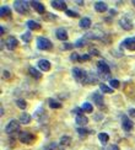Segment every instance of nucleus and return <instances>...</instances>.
Masks as SVG:
<instances>
[{
  "mask_svg": "<svg viewBox=\"0 0 135 150\" xmlns=\"http://www.w3.org/2000/svg\"><path fill=\"white\" fill-rule=\"evenodd\" d=\"M0 15H1V17L10 16V15H11L10 8H8V6H1V9H0Z\"/></svg>",
  "mask_w": 135,
  "mask_h": 150,
  "instance_id": "b1692460",
  "label": "nucleus"
},
{
  "mask_svg": "<svg viewBox=\"0 0 135 150\" xmlns=\"http://www.w3.org/2000/svg\"><path fill=\"white\" fill-rule=\"evenodd\" d=\"M28 73H30V75L32 76L33 79H36V80H39L41 78H42V74L36 69V68H33V67H31L30 69H28Z\"/></svg>",
  "mask_w": 135,
  "mask_h": 150,
  "instance_id": "6ab92c4d",
  "label": "nucleus"
},
{
  "mask_svg": "<svg viewBox=\"0 0 135 150\" xmlns=\"http://www.w3.org/2000/svg\"><path fill=\"white\" fill-rule=\"evenodd\" d=\"M90 53H91V55L92 54H94V55H100V52H98L96 48H91L90 49Z\"/></svg>",
  "mask_w": 135,
  "mask_h": 150,
  "instance_id": "58836bf2",
  "label": "nucleus"
},
{
  "mask_svg": "<svg viewBox=\"0 0 135 150\" xmlns=\"http://www.w3.org/2000/svg\"><path fill=\"white\" fill-rule=\"evenodd\" d=\"M43 20H46V21H53V20H57V16H55L54 14H49V12H47V14L43 16Z\"/></svg>",
  "mask_w": 135,
  "mask_h": 150,
  "instance_id": "7c9ffc66",
  "label": "nucleus"
},
{
  "mask_svg": "<svg viewBox=\"0 0 135 150\" xmlns=\"http://www.w3.org/2000/svg\"><path fill=\"white\" fill-rule=\"evenodd\" d=\"M86 45V38L84 37V38H80V40H77L76 42H75V47H77V48H81V47H84Z\"/></svg>",
  "mask_w": 135,
  "mask_h": 150,
  "instance_id": "2f4dec72",
  "label": "nucleus"
},
{
  "mask_svg": "<svg viewBox=\"0 0 135 150\" xmlns=\"http://www.w3.org/2000/svg\"><path fill=\"white\" fill-rule=\"evenodd\" d=\"M21 38H22L23 42L28 43V42H31V40H32V35H31L30 31H27V32H25V33L21 36Z\"/></svg>",
  "mask_w": 135,
  "mask_h": 150,
  "instance_id": "cd10ccee",
  "label": "nucleus"
},
{
  "mask_svg": "<svg viewBox=\"0 0 135 150\" xmlns=\"http://www.w3.org/2000/svg\"><path fill=\"white\" fill-rule=\"evenodd\" d=\"M17 45H18L17 40L15 38V37H12V36H10L9 38L5 41V46H6V48H8L9 51H14V49L17 47Z\"/></svg>",
  "mask_w": 135,
  "mask_h": 150,
  "instance_id": "9d476101",
  "label": "nucleus"
},
{
  "mask_svg": "<svg viewBox=\"0 0 135 150\" xmlns=\"http://www.w3.org/2000/svg\"><path fill=\"white\" fill-rule=\"evenodd\" d=\"M122 47L127 48L128 51H135V37H129V38H125L122 43Z\"/></svg>",
  "mask_w": 135,
  "mask_h": 150,
  "instance_id": "0eeeda50",
  "label": "nucleus"
},
{
  "mask_svg": "<svg viewBox=\"0 0 135 150\" xmlns=\"http://www.w3.org/2000/svg\"><path fill=\"white\" fill-rule=\"evenodd\" d=\"M97 69H98V71H100V74L108 75L110 73L109 67H108V64L104 60H100V62H98V63H97Z\"/></svg>",
  "mask_w": 135,
  "mask_h": 150,
  "instance_id": "6e6552de",
  "label": "nucleus"
},
{
  "mask_svg": "<svg viewBox=\"0 0 135 150\" xmlns=\"http://www.w3.org/2000/svg\"><path fill=\"white\" fill-rule=\"evenodd\" d=\"M37 47L41 51H51L53 47V43L46 37H38L37 38Z\"/></svg>",
  "mask_w": 135,
  "mask_h": 150,
  "instance_id": "7ed1b4c3",
  "label": "nucleus"
},
{
  "mask_svg": "<svg viewBox=\"0 0 135 150\" xmlns=\"http://www.w3.org/2000/svg\"><path fill=\"white\" fill-rule=\"evenodd\" d=\"M16 106L20 110H25L27 107V103H26V101H25V100H17L16 101Z\"/></svg>",
  "mask_w": 135,
  "mask_h": 150,
  "instance_id": "c85d7f7f",
  "label": "nucleus"
},
{
  "mask_svg": "<svg viewBox=\"0 0 135 150\" xmlns=\"http://www.w3.org/2000/svg\"><path fill=\"white\" fill-rule=\"evenodd\" d=\"M51 62L47 59H39L38 60V68L42 71H49L51 70Z\"/></svg>",
  "mask_w": 135,
  "mask_h": 150,
  "instance_id": "9b49d317",
  "label": "nucleus"
},
{
  "mask_svg": "<svg viewBox=\"0 0 135 150\" xmlns=\"http://www.w3.org/2000/svg\"><path fill=\"white\" fill-rule=\"evenodd\" d=\"M18 122H20V124H28L31 122V116L26 112H23V113H21Z\"/></svg>",
  "mask_w": 135,
  "mask_h": 150,
  "instance_id": "aec40b11",
  "label": "nucleus"
},
{
  "mask_svg": "<svg viewBox=\"0 0 135 150\" xmlns=\"http://www.w3.org/2000/svg\"><path fill=\"white\" fill-rule=\"evenodd\" d=\"M76 130H77V134H79V137H82V138H85V137L87 135V134L94 133V132H92V130H87V129L81 128V127H80V128H77Z\"/></svg>",
  "mask_w": 135,
  "mask_h": 150,
  "instance_id": "5701e85b",
  "label": "nucleus"
},
{
  "mask_svg": "<svg viewBox=\"0 0 135 150\" xmlns=\"http://www.w3.org/2000/svg\"><path fill=\"white\" fill-rule=\"evenodd\" d=\"M4 78H5V79H9V78H10V73H9L8 70H4V71H3V79H4Z\"/></svg>",
  "mask_w": 135,
  "mask_h": 150,
  "instance_id": "ea45409f",
  "label": "nucleus"
},
{
  "mask_svg": "<svg viewBox=\"0 0 135 150\" xmlns=\"http://www.w3.org/2000/svg\"><path fill=\"white\" fill-rule=\"evenodd\" d=\"M14 9L21 15H27L28 14V3L23 1V0H16L14 1Z\"/></svg>",
  "mask_w": 135,
  "mask_h": 150,
  "instance_id": "f03ea898",
  "label": "nucleus"
},
{
  "mask_svg": "<svg viewBox=\"0 0 135 150\" xmlns=\"http://www.w3.org/2000/svg\"><path fill=\"white\" fill-rule=\"evenodd\" d=\"M0 32H1V35L5 32V28H4V26H1V27H0Z\"/></svg>",
  "mask_w": 135,
  "mask_h": 150,
  "instance_id": "37998d69",
  "label": "nucleus"
},
{
  "mask_svg": "<svg viewBox=\"0 0 135 150\" xmlns=\"http://www.w3.org/2000/svg\"><path fill=\"white\" fill-rule=\"evenodd\" d=\"M91 59V54H84V55H80V58L79 60L80 62H87Z\"/></svg>",
  "mask_w": 135,
  "mask_h": 150,
  "instance_id": "c9c22d12",
  "label": "nucleus"
},
{
  "mask_svg": "<svg viewBox=\"0 0 135 150\" xmlns=\"http://www.w3.org/2000/svg\"><path fill=\"white\" fill-rule=\"evenodd\" d=\"M95 10L97 12H104V11H107V4L103 3V1H97L95 4Z\"/></svg>",
  "mask_w": 135,
  "mask_h": 150,
  "instance_id": "a211bd4d",
  "label": "nucleus"
},
{
  "mask_svg": "<svg viewBox=\"0 0 135 150\" xmlns=\"http://www.w3.org/2000/svg\"><path fill=\"white\" fill-rule=\"evenodd\" d=\"M128 113H129V116H130V117H135V108H130L128 111Z\"/></svg>",
  "mask_w": 135,
  "mask_h": 150,
  "instance_id": "79ce46f5",
  "label": "nucleus"
},
{
  "mask_svg": "<svg viewBox=\"0 0 135 150\" xmlns=\"http://www.w3.org/2000/svg\"><path fill=\"white\" fill-rule=\"evenodd\" d=\"M106 150H119V148L117 146V145H114V144H112V145H109Z\"/></svg>",
  "mask_w": 135,
  "mask_h": 150,
  "instance_id": "a19ab883",
  "label": "nucleus"
},
{
  "mask_svg": "<svg viewBox=\"0 0 135 150\" xmlns=\"http://www.w3.org/2000/svg\"><path fill=\"white\" fill-rule=\"evenodd\" d=\"M98 139H100V142L102 143V144H107L108 140H109V135L107 133H100L98 134Z\"/></svg>",
  "mask_w": 135,
  "mask_h": 150,
  "instance_id": "393cba45",
  "label": "nucleus"
},
{
  "mask_svg": "<svg viewBox=\"0 0 135 150\" xmlns=\"http://www.w3.org/2000/svg\"><path fill=\"white\" fill-rule=\"evenodd\" d=\"M31 6H32L38 14H44V11H46L44 5H43L42 3H39V1H31Z\"/></svg>",
  "mask_w": 135,
  "mask_h": 150,
  "instance_id": "2eb2a0df",
  "label": "nucleus"
},
{
  "mask_svg": "<svg viewBox=\"0 0 135 150\" xmlns=\"http://www.w3.org/2000/svg\"><path fill=\"white\" fill-rule=\"evenodd\" d=\"M75 122L79 124V126H81V127H85L86 124L89 123V118L86 117V116H76V120H75Z\"/></svg>",
  "mask_w": 135,
  "mask_h": 150,
  "instance_id": "f3484780",
  "label": "nucleus"
},
{
  "mask_svg": "<svg viewBox=\"0 0 135 150\" xmlns=\"http://www.w3.org/2000/svg\"><path fill=\"white\" fill-rule=\"evenodd\" d=\"M70 143H71L70 137H61L60 138V144L61 145H70Z\"/></svg>",
  "mask_w": 135,
  "mask_h": 150,
  "instance_id": "c756f323",
  "label": "nucleus"
},
{
  "mask_svg": "<svg viewBox=\"0 0 135 150\" xmlns=\"http://www.w3.org/2000/svg\"><path fill=\"white\" fill-rule=\"evenodd\" d=\"M122 127L125 132H130V130H133V128H134V123L131 120H129L125 115H123L122 116Z\"/></svg>",
  "mask_w": 135,
  "mask_h": 150,
  "instance_id": "423d86ee",
  "label": "nucleus"
},
{
  "mask_svg": "<svg viewBox=\"0 0 135 150\" xmlns=\"http://www.w3.org/2000/svg\"><path fill=\"white\" fill-rule=\"evenodd\" d=\"M79 58H80V55L77 54V53H72L71 55H70V60H79Z\"/></svg>",
  "mask_w": 135,
  "mask_h": 150,
  "instance_id": "4c0bfd02",
  "label": "nucleus"
},
{
  "mask_svg": "<svg viewBox=\"0 0 135 150\" xmlns=\"http://www.w3.org/2000/svg\"><path fill=\"white\" fill-rule=\"evenodd\" d=\"M82 108H79V107H76V108H74L72 111H71V113H75L76 116H82Z\"/></svg>",
  "mask_w": 135,
  "mask_h": 150,
  "instance_id": "e433bc0d",
  "label": "nucleus"
},
{
  "mask_svg": "<svg viewBox=\"0 0 135 150\" xmlns=\"http://www.w3.org/2000/svg\"><path fill=\"white\" fill-rule=\"evenodd\" d=\"M18 129H20V122H17V121H15V120H11L8 124H6L5 132L8 133V134H12V133L17 132Z\"/></svg>",
  "mask_w": 135,
  "mask_h": 150,
  "instance_id": "39448f33",
  "label": "nucleus"
},
{
  "mask_svg": "<svg viewBox=\"0 0 135 150\" xmlns=\"http://www.w3.org/2000/svg\"><path fill=\"white\" fill-rule=\"evenodd\" d=\"M55 36H57V38L59 41H66L68 37H69V36H68L66 30L63 28V27H60V28H58L57 31H55Z\"/></svg>",
  "mask_w": 135,
  "mask_h": 150,
  "instance_id": "ddd939ff",
  "label": "nucleus"
},
{
  "mask_svg": "<svg viewBox=\"0 0 135 150\" xmlns=\"http://www.w3.org/2000/svg\"><path fill=\"white\" fill-rule=\"evenodd\" d=\"M81 108H82V111L87 112V113H91V112L94 111V107H92V105H91V103H89V102H85V103H82Z\"/></svg>",
  "mask_w": 135,
  "mask_h": 150,
  "instance_id": "bb28decb",
  "label": "nucleus"
},
{
  "mask_svg": "<svg viewBox=\"0 0 135 150\" xmlns=\"http://www.w3.org/2000/svg\"><path fill=\"white\" fill-rule=\"evenodd\" d=\"M26 25H27V27H28L30 30H32V31H39V30H41V25H39L38 22L33 21V20H28V21L26 22Z\"/></svg>",
  "mask_w": 135,
  "mask_h": 150,
  "instance_id": "dca6fc26",
  "label": "nucleus"
},
{
  "mask_svg": "<svg viewBox=\"0 0 135 150\" xmlns=\"http://www.w3.org/2000/svg\"><path fill=\"white\" fill-rule=\"evenodd\" d=\"M100 90L102 91V93H113L112 87H108L106 84H103V83L100 84Z\"/></svg>",
  "mask_w": 135,
  "mask_h": 150,
  "instance_id": "4be33fe9",
  "label": "nucleus"
},
{
  "mask_svg": "<svg viewBox=\"0 0 135 150\" xmlns=\"http://www.w3.org/2000/svg\"><path fill=\"white\" fill-rule=\"evenodd\" d=\"M34 139H36V137L30 132H20V134H18V140L22 144H31Z\"/></svg>",
  "mask_w": 135,
  "mask_h": 150,
  "instance_id": "20e7f679",
  "label": "nucleus"
},
{
  "mask_svg": "<svg viewBox=\"0 0 135 150\" xmlns=\"http://www.w3.org/2000/svg\"><path fill=\"white\" fill-rule=\"evenodd\" d=\"M119 25H120V27L125 31H130L133 28V22L129 20L128 17H122L119 20Z\"/></svg>",
  "mask_w": 135,
  "mask_h": 150,
  "instance_id": "1a4fd4ad",
  "label": "nucleus"
},
{
  "mask_svg": "<svg viewBox=\"0 0 135 150\" xmlns=\"http://www.w3.org/2000/svg\"><path fill=\"white\" fill-rule=\"evenodd\" d=\"M92 100H94V102L98 106V107H101V106H103V105H104V100H103L102 93L94 92V93H92Z\"/></svg>",
  "mask_w": 135,
  "mask_h": 150,
  "instance_id": "4468645a",
  "label": "nucleus"
},
{
  "mask_svg": "<svg viewBox=\"0 0 135 150\" xmlns=\"http://www.w3.org/2000/svg\"><path fill=\"white\" fill-rule=\"evenodd\" d=\"M65 14L69 16V17H77V16H79L77 12H76V11H72V10H66Z\"/></svg>",
  "mask_w": 135,
  "mask_h": 150,
  "instance_id": "f704fd0d",
  "label": "nucleus"
},
{
  "mask_svg": "<svg viewBox=\"0 0 135 150\" xmlns=\"http://www.w3.org/2000/svg\"><path fill=\"white\" fill-rule=\"evenodd\" d=\"M75 47V45H72V43H64L63 46H61V49L63 51H69V49H72Z\"/></svg>",
  "mask_w": 135,
  "mask_h": 150,
  "instance_id": "72a5a7b5",
  "label": "nucleus"
},
{
  "mask_svg": "<svg viewBox=\"0 0 135 150\" xmlns=\"http://www.w3.org/2000/svg\"><path fill=\"white\" fill-rule=\"evenodd\" d=\"M109 84H110V87H112V89H118V87L120 86V83L118 80H115V79H112L109 81Z\"/></svg>",
  "mask_w": 135,
  "mask_h": 150,
  "instance_id": "473e14b6",
  "label": "nucleus"
},
{
  "mask_svg": "<svg viewBox=\"0 0 135 150\" xmlns=\"http://www.w3.org/2000/svg\"><path fill=\"white\" fill-rule=\"evenodd\" d=\"M80 27L81 28H89L91 26V20L89 17H82L81 20H80Z\"/></svg>",
  "mask_w": 135,
  "mask_h": 150,
  "instance_id": "412c9836",
  "label": "nucleus"
},
{
  "mask_svg": "<svg viewBox=\"0 0 135 150\" xmlns=\"http://www.w3.org/2000/svg\"><path fill=\"white\" fill-rule=\"evenodd\" d=\"M48 102H49V107L51 108H60L61 107V103L55 101V100H53V98H49Z\"/></svg>",
  "mask_w": 135,
  "mask_h": 150,
  "instance_id": "a878e982",
  "label": "nucleus"
},
{
  "mask_svg": "<svg viewBox=\"0 0 135 150\" xmlns=\"http://www.w3.org/2000/svg\"><path fill=\"white\" fill-rule=\"evenodd\" d=\"M71 73H72V76L75 78L76 81H79V83H81L84 85H87V76H89V74L86 73L85 70L80 69V68H74Z\"/></svg>",
  "mask_w": 135,
  "mask_h": 150,
  "instance_id": "f257e3e1",
  "label": "nucleus"
},
{
  "mask_svg": "<svg viewBox=\"0 0 135 150\" xmlns=\"http://www.w3.org/2000/svg\"><path fill=\"white\" fill-rule=\"evenodd\" d=\"M51 5L53 6L54 9H57V10H65V11L68 10L66 9V3L61 1V0H52Z\"/></svg>",
  "mask_w": 135,
  "mask_h": 150,
  "instance_id": "f8f14e48",
  "label": "nucleus"
}]
</instances>
